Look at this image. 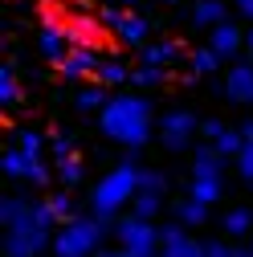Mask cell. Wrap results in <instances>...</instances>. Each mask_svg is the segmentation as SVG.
Listing matches in <instances>:
<instances>
[{
	"label": "cell",
	"instance_id": "obj_14",
	"mask_svg": "<svg viewBox=\"0 0 253 257\" xmlns=\"http://www.w3.org/2000/svg\"><path fill=\"white\" fill-rule=\"evenodd\" d=\"M241 45V37H237V29H229V25H220L216 33H212V49L216 53H233Z\"/></svg>",
	"mask_w": 253,
	"mask_h": 257
},
{
	"label": "cell",
	"instance_id": "obj_25",
	"mask_svg": "<svg viewBox=\"0 0 253 257\" xmlns=\"http://www.w3.org/2000/svg\"><path fill=\"white\" fill-rule=\"evenodd\" d=\"M249 45H253V33H249Z\"/></svg>",
	"mask_w": 253,
	"mask_h": 257
},
{
	"label": "cell",
	"instance_id": "obj_12",
	"mask_svg": "<svg viewBox=\"0 0 253 257\" xmlns=\"http://www.w3.org/2000/svg\"><path fill=\"white\" fill-rule=\"evenodd\" d=\"M220 180H196L192 176V184H188V196H196V200H204V204H216L220 200Z\"/></svg>",
	"mask_w": 253,
	"mask_h": 257
},
{
	"label": "cell",
	"instance_id": "obj_7",
	"mask_svg": "<svg viewBox=\"0 0 253 257\" xmlns=\"http://www.w3.org/2000/svg\"><path fill=\"white\" fill-rule=\"evenodd\" d=\"M192 114H172L168 122H164V143L168 147H184L188 143V135H192Z\"/></svg>",
	"mask_w": 253,
	"mask_h": 257
},
{
	"label": "cell",
	"instance_id": "obj_10",
	"mask_svg": "<svg viewBox=\"0 0 253 257\" xmlns=\"http://www.w3.org/2000/svg\"><path fill=\"white\" fill-rule=\"evenodd\" d=\"M164 208V192H139L135 204H131V216H143V220H155Z\"/></svg>",
	"mask_w": 253,
	"mask_h": 257
},
{
	"label": "cell",
	"instance_id": "obj_15",
	"mask_svg": "<svg viewBox=\"0 0 253 257\" xmlns=\"http://www.w3.org/2000/svg\"><path fill=\"white\" fill-rule=\"evenodd\" d=\"M5 172H9L13 180H25V172H29V155H25L21 147H13V151L5 155Z\"/></svg>",
	"mask_w": 253,
	"mask_h": 257
},
{
	"label": "cell",
	"instance_id": "obj_4",
	"mask_svg": "<svg viewBox=\"0 0 253 257\" xmlns=\"http://www.w3.org/2000/svg\"><path fill=\"white\" fill-rule=\"evenodd\" d=\"M53 237L57 233L41 229L37 216L29 212L25 220H17V224L5 229V257H41L45 249H53Z\"/></svg>",
	"mask_w": 253,
	"mask_h": 257
},
{
	"label": "cell",
	"instance_id": "obj_17",
	"mask_svg": "<svg viewBox=\"0 0 253 257\" xmlns=\"http://www.w3.org/2000/svg\"><path fill=\"white\" fill-rule=\"evenodd\" d=\"M17 147H21L29 159H41V135H37V131H21V135H17Z\"/></svg>",
	"mask_w": 253,
	"mask_h": 257
},
{
	"label": "cell",
	"instance_id": "obj_27",
	"mask_svg": "<svg viewBox=\"0 0 253 257\" xmlns=\"http://www.w3.org/2000/svg\"><path fill=\"white\" fill-rule=\"evenodd\" d=\"M155 257H160V253H155Z\"/></svg>",
	"mask_w": 253,
	"mask_h": 257
},
{
	"label": "cell",
	"instance_id": "obj_5",
	"mask_svg": "<svg viewBox=\"0 0 253 257\" xmlns=\"http://www.w3.org/2000/svg\"><path fill=\"white\" fill-rule=\"evenodd\" d=\"M114 241H118V249L135 253V257H155L160 253V224L143 220V216H118L114 220Z\"/></svg>",
	"mask_w": 253,
	"mask_h": 257
},
{
	"label": "cell",
	"instance_id": "obj_24",
	"mask_svg": "<svg viewBox=\"0 0 253 257\" xmlns=\"http://www.w3.org/2000/svg\"><path fill=\"white\" fill-rule=\"evenodd\" d=\"M233 257H253V245H237V249H233Z\"/></svg>",
	"mask_w": 253,
	"mask_h": 257
},
{
	"label": "cell",
	"instance_id": "obj_19",
	"mask_svg": "<svg viewBox=\"0 0 253 257\" xmlns=\"http://www.w3.org/2000/svg\"><path fill=\"white\" fill-rule=\"evenodd\" d=\"M118 41H126V45L143 41V25L139 21H118Z\"/></svg>",
	"mask_w": 253,
	"mask_h": 257
},
{
	"label": "cell",
	"instance_id": "obj_20",
	"mask_svg": "<svg viewBox=\"0 0 253 257\" xmlns=\"http://www.w3.org/2000/svg\"><path fill=\"white\" fill-rule=\"evenodd\" d=\"M237 172H241V180H249V184H253V143H245V147H241V155H237Z\"/></svg>",
	"mask_w": 253,
	"mask_h": 257
},
{
	"label": "cell",
	"instance_id": "obj_18",
	"mask_svg": "<svg viewBox=\"0 0 253 257\" xmlns=\"http://www.w3.org/2000/svg\"><path fill=\"white\" fill-rule=\"evenodd\" d=\"M168 180L160 172H151V168H139V192H164Z\"/></svg>",
	"mask_w": 253,
	"mask_h": 257
},
{
	"label": "cell",
	"instance_id": "obj_22",
	"mask_svg": "<svg viewBox=\"0 0 253 257\" xmlns=\"http://www.w3.org/2000/svg\"><path fill=\"white\" fill-rule=\"evenodd\" d=\"M196 17H200V21H216V17H220V5H216V0H208V5H200Z\"/></svg>",
	"mask_w": 253,
	"mask_h": 257
},
{
	"label": "cell",
	"instance_id": "obj_6",
	"mask_svg": "<svg viewBox=\"0 0 253 257\" xmlns=\"http://www.w3.org/2000/svg\"><path fill=\"white\" fill-rule=\"evenodd\" d=\"M208 212H212V204H204V200H196V196H188V200L176 204V220L184 224V229H200V224L208 220Z\"/></svg>",
	"mask_w": 253,
	"mask_h": 257
},
{
	"label": "cell",
	"instance_id": "obj_8",
	"mask_svg": "<svg viewBox=\"0 0 253 257\" xmlns=\"http://www.w3.org/2000/svg\"><path fill=\"white\" fill-rule=\"evenodd\" d=\"M220 224H225L229 241H233V237H253V208H229Z\"/></svg>",
	"mask_w": 253,
	"mask_h": 257
},
{
	"label": "cell",
	"instance_id": "obj_3",
	"mask_svg": "<svg viewBox=\"0 0 253 257\" xmlns=\"http://www.w3.org/2000/svg\"><path fill=\"white\" fill-rule=\"evenodd\" d=\"M106 233H114V224L110 220H102V216H74L66 229H57V237H53V257H94L102 249V241H106Z\"/></svg>",
	"mask_w": 253,
	"mask_h": 257
},
{
	"label": "cell",
	"instance_id": "obj_13",
	"mask_svg": "<svg viewBox=\"0 0 253 257\" xmlns=\"http://www.w3.org/2000/svg\"><path fill=\"white\" fill-rule=\"evenodd\" d=\"M49 208L57 212V220H61V229H66V224L74 220V196H70V192H53V196H49Z\"/></svg>",
	"mask_w": 253,
	"mask_h": 257
},
{
	"label": "cell",
	"instance_id": "obj_2",
	"mask_svg": "<svg viewBox=\"0 0 253 257\" xmlns=\"http://www.w3.org/2000/svg\"><path fill=\"white\" fill-rule=\"evenodd\" d=\"M139 196V168L126 159V164H118L114 172H106L98 184H94L90 192V212L102 216V220H118L122 208H131Z\"/></svg>",
	"mask_w": 253,
	"mask_h": 257
},
{
	"label": "cell",
	"instance_id": "obj_21",
	"mask_svg": "<svg viewBox=\"0 0 253 257\" xmlns=\"http://www.w3.org/2000/svg\"><path fill=\"white\" fill-rule=\"evenodd\" d=\"M233 249L237 245H229V241H204V257H233Z\"/></svg>",
	"mask_w": 253,
	"mask_h": 257
},
{
	"label": "cell",
	"instance_id": "obj_1",
	"mask_svg": "<svg viewBox=\"0 0 253 257\" xmlns=\"http://www.w3.org/2000/svg\"><path fill=\"white\" fill-rule=\"evenodd\" d=\"M102 131L122 147H143L151 139L147 98H110V106H102Z\"/></svg>",
	"mask_w": 253,
	"mask_h": 257
},
{
	"label": "cell",
	"instance_id": "obj_9",
	"mask_svg": "<svg viewBox=\"0 0 253 257\" xmlns=\"http://www.w3.org/2000/svg\"><path fill=\"white\" fill-rule=\"evenodd\" d=\"M196 180H220V151L216 147L196 151Z\"/></svg>",
	"mask_w": 253,
	"mask_h": 257
},
{
	"label": "cell",
	"instance_id": "obj_16",
	"mask_svg": "<svg viewBox=\"0 0 253 257\" xmlns=\"http://www.w3.org/2000/svg\"><path fill=\"white\" fill-rule=\"evenodd\" d=\"M57 180L66 184V188H74L82 180V164H78V159H61V164H57Z\"/></svg>",
	"mask_w": 253,
	"mask_h": 257
},
{
	"label": "cell",
	"instance_id": "obj_26",
	"mask_svg": "<svg viewBox=\"0 0 253 257\" xmlns=\"http://www.w3.org/2000/svg\"><path fill=\"white\" fill-rule=\"evenodd\" d=\"M249 245H253V237H249Z\"/></svg>",
	"mask_w": 253,
	"mask_h": 257
},
{
	"label": "cell",
	"instance_id": "obj_23",
	"mask_svg": "<svg viewBox=\"0 0 253 257\" xmlns=\"http://www.w3.org/2000/svg\"><path fill=\"white\" fill-rule=\"evenodd\" d=\"M94 257H135V253H126V249H98Z\"/></svg>",
	"mask_w": 253,
	"mask_h": 257
},
{
	"label": "cell",
	"instance_id": "obj_11",
	"mask_svg": "<svg viewBox=\"0 0 253 257\" xmlns=\"http://www.w3.org/2000/svg\"><path fill=\"white\" fill-rule=\"evenodd\" d=\"M229 90H233V98L249 102V98H253V70H249V66H237V70L229 74Z\"/></svg>",
	"mask_w": 253,
	"mask_h": 257
}]
</instances>
